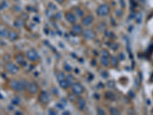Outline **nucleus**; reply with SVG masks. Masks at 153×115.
Here are the masks:
<instances>
[{
    "mask_svg": "<svg viewBox=\"0 0 153 115\" xmlns=\"http://www.w3.org/2000/svg\"><path fill=\"white\" fill-rule=\"evenodd\" d=\"M27 83L25 81H19V80H11L9 81V87L15 91H21L26 89Z\"/></svg>",
    "mask_w": 153,
    "mask_h": 115,
    "instance_id": "1",
    "label": "nucleus"
},
{
    "mask_svg": "<svg viewBox=\"0 0 153 115\" xmlns=\"http://www.w3.org/2000/svg\"><path fill=\"white\" fill-rule=\"evenodd\" d=\"M5 69L8 73L11 74H15L19 72V67L13 62H7L5 65Z\"/></svg>",
    "mask_w": 153,
    "mask_h": 115,
    "instance_id": "2",
    "label": "nucleus"
},
{
    "mask_svg": "<svg viewBox=\"0 0 153 115\" xmlns=\"http://www.w3.org/2000/svg\"><path fill=\"white\" fill-rule=\"evenodd\" d=\"M110 12V8L108 5L106 4H103L101 6H100L97 9V13L98 15L100 16H105L107 15Z\"/></svg>",
    "mask_w": 153,
    "mask_h": 115,
    "instance_id": "3",
    "label": "nucleus"
},
{
    "mask_svg": "<svg viewBox=\"0 0 153 115\" xmlns=\"http://www.w3.org/2000/svg\"><path fill=\"white\" fill-rule=\"evenodd\" d=\"M26 57L31 62H36L38 60L39 56L38 52L34 49H29L26 52Z\"/></svg>",
    "mask_w": 153,
    "mask_h": 115,
    "instance_id": "4",
    "label": "nucleus"
},
{
    "mask_svg": "<svg viewBox=\"0 0 153 115\" xmlns=\"http://www.w3.org/2000/svg\"><path fill=\"white\" fill-rule=\"evenodd\" d=\"M71 88L73 93L75 95H80L83 92V87L80 83H73L71 84Z\"/></svg>",
    "mask_w": 153,
    "mask_h": 115,
    "instance_id": "5",
    "label": "nucleus"
},
{
    "mask_svg": "<svg viewBox=\"0 0 153 115\" xmlns=\"http://www.w3.org/2000/svg\"><path fill=\"white\" fill-rule=\"evenodd\" d=\"M26 89L30 94H35L38 91L39 87H38V85L35 82H29V83H27Z\"/></svg>",
    "mask_w": 153,
    "mask_h": 115,
    "instance_id": "6",
    "label": "nucleus"
},
{
    "mask_svg": "<svg viewBox=\"0 0 153 115\" xmlns=\"http://www.w3.org/2000/svg\"><path fill=\"white\" fill-rule=\"evenodd\" d=\"M83 36L87 39H89V40H93L95 39L96 37V33L94 32L93 30H92L90 29H85L83 31L82 33Z\"/></svg>",
    "mask_w": 153,
    "mask_h": 115,
    "instance_id": "7",
    "label": "nucleus"
},
{
    "mask_svg": "<svg viewBox=\"0 0 153 115\" xmlns=\"http://www.w3.org/2000/svg\"><path fill=\"white\" fill-rule=\"evenodd\" d=\"M39 101L41 104H48L50 101V96L46 91H42L39 96Z\"/></svg>",
    "mask_w": 153,
    "mask_h": 115,
    "instance_id": "8",
    "label": "nucleus"
},
{
    "mask_svg": "<svg viewBox=\"0 0 153 115\" xmlns=\"http://www.w3.org/2000/svg\"><path fill=\"white\" fill-rule=\"evenodd\" d=\"M93 22V17L91 15H87L85 16L83 20H82V24L85 26H89Z\"/></svg>",
    "mask_w": 153,
    "mask_h": 115,
    "instance_id": "9",
    "label": "nucleus"
},
{
    "mask_svg": "<svg viewBox=\"0 0 153 115\" xmlns=\"http://www.w3.org/2000/svg\"><path fill=\"white\" fill-rule=\"evenodd\" d=\"M65 18H66V19H67V21H69L70 23H71V24H74V23L76 22V20H77L75 15L73 14L71 12H66V14H65Z\"/></svg>",
    "mask_w": 153,
    "mask_h": 115,
    "instance_id": "10",
    "label": "nucleus"
},
{
    "mask_svg": "<svg viewBox=\"0 0 153 115\" xmlns=\"http://www.w3.org/2000/svg\"><path fill=\"white\" fill-rule=\"evenodd\" d=\"M83 29L80 25H77V24H74L73 26H72V31L76 34V35H81L83 33Z\"/></svg>",
    "mask_w": 153,
    "mask_h": 115,
    "instance_id": "11",
    "label": "nucleus"
},
{
    "mask_svg": "<svg viewBox=\"0 0 153 115\" xmlns=\"http://www.w3.org/2000/svg\"><path fill=\"white\" fill-rule=\"evenodd\" d=\"M77 107L79 108V110L83 111V110H84V108L86 107V102H85L84 99H83L82 97H79L77 100Z\"/></svg>",
    "mask_w": 153,
    "mask_h": 115,
    "instance_id": "12",
    "label": "nucleus"
},
{
    "mask_svg": "<svg viewBox=\"0 0 153 115\" xmlns=\"http://www.w3.org/2000/svg\"><path fill=\"white\" fill-rule=\"evenodd\" d=\"M19 38V35L16 31H9V35H8V39L10 40L11 42H14L16 39H18Z\"/></svg>",
    "mask_w": 153,
    "mask_h": 115,
    "instance_id": "13",
    "label": "nucleus"
},
{
    "mask_svg": "<svg viewBox=\"0 0 153 115\" xmlns=\"http://www.w3.org/2000/svg\"><path fill=\"white\" fill-rule=\"evenodd\" d=\"M24 25H25V21L23 20V19L19 18L14 22V26L18 28V29H21V28L24 27Z\"/></svg>",
    "mask_w": 153,
    "mask_h": 115,
    "instance_id": "14",
    "label": "nucleus"
},
{
    "mask_svg": "<svg viewBox=\"0 0 153 115\" xmlns=\"http://www.w3.org/2000/svg\"><path fill=\"white\" fill-rule=\"evenodd\" d=\"M9 30L6 28L0 27V38H8Z\"/></svg>",
    "mask_w": 153,
    "mask_h": 115,
    "instance_id": "15",
    "label": "nucleus"
},
{
    "mask_svg": "<svg viewBox=\"0 0 153 115\" xmlns=\"http://www.w3.org/2000/svg\"><path fill=\"white\" fill-rule=\"evenodd\" d=\"M60 83V86H61L62 88H64V89H66V88H67L71 84H69V82L67 81V79H65V80H64V81H62L61 82H59Z\"/></svg>",
    "mask_w": 153,
    "mask_h": 115,
    "instance_id": "16",
    "label": "nucleus"
},
{
    "mask_svg": "<svg viewBox=\"0 0 153 115\" xmlns=\"http://www.w3.org/2000/svg\"><path fill=\"white\" fill-rule=\"evenodd\" d=\"M15 59H16V62L21 64L22 63L24 62V56L21 54H19L15 56Z\"/></svg>",
    "mask_w": 153,
    "mask_h": 115,
    "instance_id": "17",
    "label": "nucleus"
},
{
    "mask_svg": "<svg viewBox=\"0 0 153 115\" xmlns=\"http://www.w3.org/2000/svg\"><path fill=\"white\" fill-rule=\"evenodd\" d=\"M65 77H66V76H65L64 73L60 72V73L58 74V76H57V79H58V81L59 82H61V81H64V80L66 79Z\"/></svg>",
    "mask_w": 153,
    "mask_h": 115,
    "instance_id": "18",
    "label": "nucleus"
},
{
    "mask_svg": "<svg viewBox=\"0 0 153 115\" xmlns=\"http://www.w3.org/2000/svg\"><path fill=\"white\" fill-rule=\"evenodd\" d=\"M100 62H101V63H102L104 66H108L109 64H110L109 59H108V58H106V57H102L101 59H100Z\"/></svg>",
    "mask_w": 153,
    "mask_h": 115,
    "instance_id": "19",
    "label": "nucleus"
},
{
    "mask_svg": "<svg viewBox=\"0 0 153 115\" xmlns=\"http://www.w3.org/2000/svg\"><path fill=\"white\" fill-rule=\"evenodd\" d=\"M75 12H76L77 16H78V17H82L83 15V12L81 9H79V8H77L75 9Z\"/></svg>",
    "mask_w": 153,
    "mask_h": 115,
    "instance_id": "20",
    "label": "nucleus"
},
{
    "mask_svg": "<svg viewBox=\"0 0 153 115\" xmlns=\"http://www.w3.org/2000/svg\"><path fill=\"white\" fill-rule=\"evenodd\" d=\"M66 79L67 80V81L69 82V84L71 85L73 83V81H74V78H73V77L72 76V75H68L67 76V78H66Z\"/></svg>",
    "mask_w": 153,
    "mask_h": 115,
    "instance_id": "21",
    "label": "nucleus"
},
{
    "mask_svg": "<svg viewBox=\"0 0 153 115\" xmlns=\"http://www.w3.org/2000/svg\"><path fill=\"white\" fill-rule=\"evenodd\" d=\"M110 113H111L112 114H116V115L120 114V111H119L117 109H116V108H113V107L110 109Z\"/></svg>",
    "mask_w": 153,
    "mask_h": 115,
    "instance_id": "22",
    "label": "nucleus"
},
{
    "mask_svg": "<svg viewBox=\"0 0 153 115\" xmlns=\"http://www.w3.org/2000/svg\"><path fill=\"white\" fill-rule=\"evenodd\" d=\"M101 55H102V57H106V58H109V56H110V53L108 52L106 50H103L102 52H101Z\"/></svg>",
    "mask_w": 153,
    "mask_h": 115,
    "instance_id": "23",
    "label": "nucleus"
},
{
    "mask_svg": "<svg viewBox=\"0 0 153 115\" xmlns=\"http://www.w3.org/2000/svg\"><path fill=\"white\" fill-rule=\"evenodd\" d=\"M117 62H118V60H117L115 57H113L112 58V61H111V63H112V65L116 66V65L117 64Z\"/></svg>",
    "mask_w": 153,
    "mask_h": 115,
    "instance_id": "24",
    "label": "nucleus"
},
{
    "mask_svg": "<svg viewBox=\"0 0 153 115\" xmlns=\"http://www.w3.org/2000/svg\"><path fill=\"white\" fill-rule=\"evenodd\" d=\"M97 112H98V114H105V111H104L103 109H101V108H99Z\"/></svg>",
    "mask_w": 153,
    "mask_h": 115,
    "instance_id": "25",
    "label": "nucleus"
},
{
    "mask_svg": "<svg viewBox=\"0 0 153 115\" xmlns=\"http://www.w3.org/2000/svg\"><path fill=\"white\" fill-rule=\"evenodd\" d=\"M64 68H65V70H67V72H71V68L69 67L68 65H65V66H64Z\"/></svg>",
    "mask_w": 153,
    "mask_h": 115,
    "instance_id": "26",
    "label": "nucleus"
},
{
    "mask_svg": "<svg viewBox=\"0 0 153 115\" xmlns=\"http://www.w3.org/2000/svg\"><path fill=\"white\" fill-rule=\"evenodd\" d=\"M64 114H66V115L71 114V113H70V112H68V111H66V112H64Z\"/></svg>",
    "mask_w": 153,
    "mask_h": 115,
    "instance_id": "27",
    "label": "nucleus"
},
{
    "mask_svg": "<svg viewBox=\"0 0 153 115\" xmlns=\"http://www.w3.org/2000/svg\"><path fill=\"white\" fill-rule=\"evenodd\" d=\"M151 81L153 82V74H152V77H151Z\"/></svg>",
    "mask_w": 153,
    "mask_h": 115,
    "instance_id": "28",
    "label": "nucleus"
}]
</instances>
